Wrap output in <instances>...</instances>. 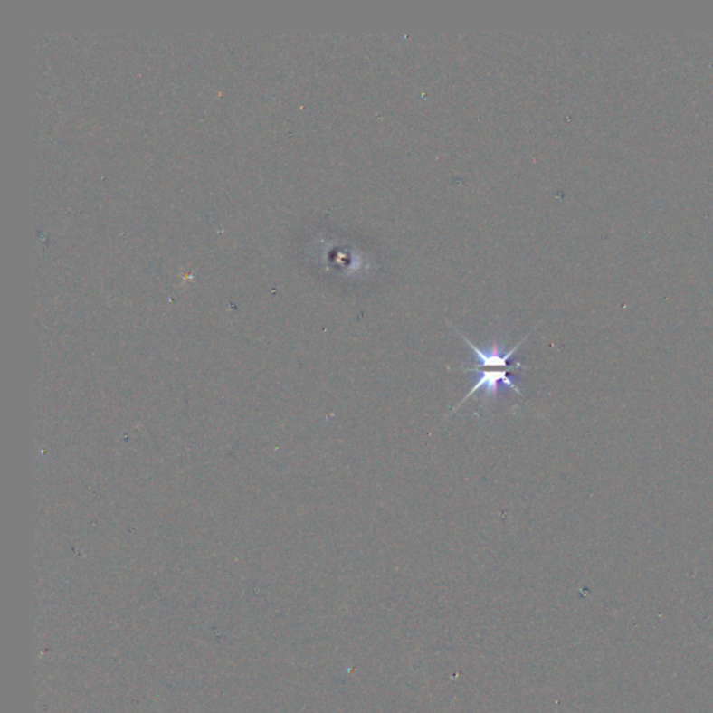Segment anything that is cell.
I'll use <instances>...</instances> for the list:
<instances>
[{
	"mask_svg": "<svg viewBox=\"0 0 713 713\" xmlns=\"http://www.w3.org/2000/svg\"><path fill=\"white\" fill-rule=\"evenodd\" d=\"M454 330L470 346L472 354L477 358L475 366H470V368L461 366L460 369L462 372H475V374H478V379L475 385H472L471 390L467 394V396L452 410V413L456 412L462 403H466L470 397H472V395L477 394L480 390H484V394L488 397H493L499 394V390L502 389V387H509V389L514 390L518 396H523L520 387L511 378V374L514 371H518V369H527V366L521 363L513 364L510 358L520 348V346L526 342V338L529 335H527L518 345L514 346L513 348L508 351L502 350L498 345H493L490 350H482V348L475 346L466 335H462L459 329Z\"/></svg>",
	"mask_w": 713,
	"mask_h": 713,
	"instance_id": "obj_1",
	"label": "cell"
}]
</instances>
